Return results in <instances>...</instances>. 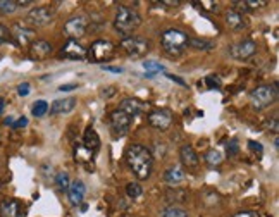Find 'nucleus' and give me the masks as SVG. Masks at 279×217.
I'll list each match as a JSON object with an SVG mask.
<instances>
[{
    "label": "nucleus",
    "instance_id": "obj_1",
    "mask_svg": "<svg viewBox=\"0 0 279 217\" xmlns=\"http://www.w3.org/2000/svg\"><path fill=\"white\" fill-rule=\"evenodd\" d=\"M126 164L133 171V174L140 181L150 178L152 174V166H154V155L148 148L143 147L140 143L130 145L126 150Z\"/></svg>",
    "mask_w": 279,
    "mask_h": 217
},
{
    "label": "nucleus",
    "instance_id": "obj_2",
    "mask_svg": "<svg viewBox=\"0 0 279 217\" xmlns=\"http://www.w3.org/2000/svg\"><path fill=\"white\" fill-rule=\"evenodd\" d=\"M141 25V16L138 11L133 7L127 6H119L116 11V17H114V28L116 31L122 35L124 38L127 36H133V31Z\"/></svg>",
    "mask_w": 279,
    "mask_h": 217
},
{
    "label": "nucleus",
    "instance_id": "obj_3",
    "mask_svg": "<svg viewBox=\"0 0 279 217\" xmlns=\"http://www.w3.org/2000/svg\"><path fill=\"white\" fill-rule=\"evenodd\" d=\"M160 44H162V49L169 57H179L188 49L190 38H188V35L184 31L176 30V28H169L160 36Z\"/></svg>",
    "mask_w": 279,
    "mask_h": 217
},
{
    "label": "nucleus",
    "instance_id": "obj_4",
    "mask_svg": "<svg viewBox=\"0 0 279 217\" xmlns=\"http://www.w3.org/2000/svg\"><path fill=\"white\" fill-rule=\"evenodd\" d=\"M277 98V90L276 84H260L250 93V102L252 107L257 111H264V108L271 107Z\"/></svg>",
    "mask_w": 279,
    "mask_h": 217
},
{
    "label": "nucleus",
    "instance_id": "obj_5",
    "mask_svg": "<svg viewBox=\"0 0 279 217\" xmlns=\"http://www.w3.org/2000/svg\"><path fill=\"white\" fill-rule=\"evenodd\" d=\"M114 55H116V47L109 40L93 41L92 47L87 50V57L90 59V62H95V64L109 62Z\"/></svg>",
    "mask_w": 279,
    "mask_h": 217
},
{
    "label": "nucleus",
    "instance_id": "obj_6",
    "mask_svg": "<svg viewBox=\"0 0 279 217\" xmlns=\"http://www.w3.org/2000/svg\"><path fill=\"white\" fill-rule=\"evenodd\" d=\"M122 52L131 59H141L150 52V41L141 36H127L121 41Z\"/></svg>",
    "mask_w": 279,
    "mask_h": 217
},
{
    "label": "nucleus",
    "instance_id": "obj_7",
    "mask_svg": "<svg viewBox=\"0 0 279 217\" xmlns=\"http://www.w3.org/2000/svg\"><path fill=\"white\" fill-rule=\"evenodd\" d=\"M54 16H55V11L54 7L50 6H40V7H35L31 9L30 12L26 14L25 17V25L28 28H41V26H47L54 21Z\"/></svg>",
    "mask_w": 279,
    "mask_h": 217
},
{
    "label": "nucleus",
    "instance_id": "obj_8",
    "mask_svg": "<svg viewBox=\"0 0 279 217\" xmlns=\"http://www.w3.org/2000/svg\"><path fill=\"white\" fill-rule=\"evenodd\" d=\"M64 31L66 35L69 36V40H78L81 36L87 35L88 31V21L87 17L83 16H74V17H69L64 25Z\"/></svg>",
    "mask_w": 279,
    "mask_h": 217
},
{
    "label": "nucleus",
    "instance_id": "obj_9",
    "mask_svg": "<svg viewBox=\"0 0 279 217\" xmlns=\"http://www.w3.org/2000/svg\"><path fill=\"white\" fill-rule=\"evenodd\" d=\"M131 117L124 114L122 111H114L111 112V116H109V126H111V129L114 131L116 136H122L126 135L127 131H130V126H131Z\"/></svg>",
    "mask_w": 279,
    "mask_h": 217
},
{
    "label": "nucleus",
    "instance_id": "obj_10",
    "mask_svg": "<svg viewBox=\"0 0 279 217\" xmlns=\"http://www.w3.org/2000/svg\"><path fill=\"white\" fill-rule=\"evenodd\" d=\"M150 126H154L159 131H167L173 124V114L167 108H155L148 114Z\"/></svg>",
    "mask_w": 279,
    "mask_h": 217
},
{
    "label": "nucleus",
    "instance_id": "obj_11",
    "mask_svg": "<svg viewBox=\"0 0 279 217\" xmlns=\"http://www.w3.org/2000/svg\"><path fill=\"white\" fill-rule=\"evenodd\" d=\"M0 217H25V207L16 198H4L0 202Z\"/></svg>",
    "mask_w": 279,
    "mask_h": 217
},
{
    "label": "nucleus",
    "instance_id": "obj_12",
    "mask_svg": "<svg viewBox=\"0 0 279 217\" xmlns=\"http://www.w3.org/2000/svg\"><path fill=\"white\" fill-rule=\"evenodd\" d=\"M257 52V44L253 40H243V41H238L236 45H233L229 49V54L233 55L234 59L238 60H245Z\"/></svg>",
    "mask_w": 279,
    "mask_h": 217
},
{
    "label": "nucleus",
    "instance_id": "obj_13",
    "mask_svg": "<svg viewBox=\"0 0 279 217\" xmlns=\"http://www.w3.org/2000/svg\"><path fill=\"white\" fill-rule=\"evenodd\" d=\"M11 36L17 41V45L30 47V44L33 41V36H35V30L28 28L26 25H14L11 30Z\"/></svg>",
    "mask_w": 279,
    "mask_h": 217
},
{
    "label": "nucleus",
    "instance_id": "obj_14",
    "mask_svg": "<svg viewBox=\"0 0 279 217\" xmlns=\"http://www.w3.org/2000/svg\"><path fill=\"white\" fill-rule=\"evenodd\" d=\"M52 50L54 49L47 40H33L30 44V59L45 60L47 57H50Z\"/></svg>",
    "mask_w": 279,
    "mask_h": 217
},
{
    "label": "nucleus",
    "instance_id": "obj_15",
    "mask_svg": "<svg viewBox=\"0 0 279 217\" xmlns=\"http://www.w3.org/2000/svg\"><path fill=\"white\" fill-rule=\"evenodd\" d=\"M60 55L66 59H73V60H81L87 57V49L79 44L78 40H68V44L62 47Z\"/></svg>",
    "mask_w": 279,
    "mask_h": 217
},
{
    "label": "nucleus",
    "instance_id": "obj_16",
    "mask_svg": "<svg viewBox=\"0 0 279 217\" xmlns=\"http://www.w3.org/2000/svg\"><path fill=\"white\" fill-rule=\"evenodd\" d=\"M119 111H122L124 114H127L131 119H133V117L143 114L146 111V103L138 100V98H124L119 105Z\"/></svg>",
    "mask_w": 279,
    "mask_h": 217
},
{
    "label": "nucleus",
    "instance_id": "obj_17",
    "mask_svg": "<svg viewBox=\"0 0 279 217\" xmlns=\"http://www.w3.org/2000/svg\"><path fill=\"white\" fill-rule=\"evenodd\" d=\"M179 159H181L183 166L188 169L197 167L200 164V157H198V154L195 152V148L191 145H183L181 150H179Z\"/></svg>",
    "mask_w": 279,
    "mask_h": 217
},
{
    "label": "nucleus",
    "instance_id": "obj_18",
    "mask_svg": "<svg viewBox=\"0 0 279 217\" xmlns=\"http://www.w3.org/2000/svg\"><path fill=\"white\" fill-rule=\"evenodd\" d=\"M84 193H87V188H84L83 181H79V179H76V181H73L68 188V195H69V202L71 205H79L83 202L84 198Z\"/></svg>",
    "mask_w": 279,
    "mask_h": 217
},
{
    "label": "nucleus",
    "instance_id": "obj_19",
    "mask_svg": "<svg viewBox=\"0 0 279 217\" xmlns=\"http://www.w3.org/2000/svg\"><path fill=\"white\" fill-rule=\"evenodd\" d=\"M76 107V98L69 97V98H62V100H55L50 107V114L57 116V114H68V112L74 111Z\"/></svg>",
    "mask_w": 279,
    "mask_h": 217
},
{
    "label": "nucleus",
    "instance_id": "obj_20",
    "mask_svg": "<svg viewBox=\"0 0 279 217\" xmlns=\"http://www.w3.org/2000/svg\"><path fill=\"white\" fill-rule=\"evenodd\" d=\"M83 147L92 150L93 154H95L98 147H100V136H98V133L92 128V126L87 128V131H84V135H83Z\"/></svg>",
    "mask_w": 279,
    "mask_h": 217
},
{
    "label": "nucleus",
    "instance_id": "obj_21",
    "mask_svg": "<svg viewBox=\"0 0 279 217\" xmlns=\"http://www.w3.org/2000/svg\"><path fill=\"white\" fill-rule=\"evenodd\" d=\"M224 19H226V25H228L231 30H234V31H240V30H243V28L247 26L243 14H240L236 11H228V12H226V16H224Z\"/></svg>",
    "mask_w": 279,
    "mask_h": 217
},
{
    "label": "nucleus",
    "instance_id": "obj_22",
    "mask_svg": "<svg viewBox=\"0 0 279 217\" xmlns=\"http://www.w3.org/2000/svg\"><path fill=\"white\" fill-rule=\"evenodd\" d=\"M184 178H186V172H184V169L181 166H171L164 174V179L167 185H178Z\"/></svg>",
    "mask_w": 279,
    "mask_h": 217
},
{
    "label": "nucleus",
    "instance_id": "obj_23",
    "mask_svg": "<svg viewBox=\"0 0 279 217\" xmlns=\"http://www.w3.org/2000/svg\"><path fill=\"white\" fill-rule=\"evenodd\" d=\"M165 198H167V202H171V204H181V202H186L188 191L179 190L178 186H171L167 190V193H165Z\"/></svg>",
    "mask_w": 279,
    "mask_h": 217
},
{
    "label": "nucleus",
    "instance_id": "obj_24",
    "mask_svg": "<svg viewBox=\"0 0 279 217\" xmlns=\"http://www.w3.org/2000/svg\"><path fill=\"white\" fill-rule=\"evenodd\" d=\"M74 157H76L78 162L87 164V162H90V160H92L93 152H92V150H88V148H84L83 143H78L76 147H74Z\"/></svg>",
    "mask_w": 279,
    "mask_h": 217
},
{
    "label": "nucleus",
    "instance_id": "obj_25",
    "mask_svg": "<svg viewBox=\"0 0 279 217\" xmlns=\"http://www.w3.org/2000/svg\"><path fill=\"white\" fill-rule=\"evenodd\" d=\"M203 159H205V162L209 167H217V166H221V162H222V154L219 152V150L212 148L203 155Z\"/></svg>",
    "mask_w": 279,
    "mask_h": 217
},
{
    "label": "nucleus",
    "instance_id": "obj_26",
    "mask_svg": "<svg viewBox=\"0 0 279 217\" xmlns=\"http://www.w3.org/2000/svg\"><path fill=\"white\" fill-rule=\"evenodd\" d=\"M160 214H162V217H188V212L184 209H181V207H178V205L165 207Z\"/></svg>",
    "mask_w": 279,
    "mask_h": 217
},
{
    "label": "nucleus",
    "instance_id": "obj_27",
    "mask_svg": "<svg viewBox=\"0 0 279 217\" xmlns=\"http://www.w3.org/2000/svg\"><path fill=\"white\" fill-rule=\"evenodd\" d=\"M49 112V103L45 100H36L31 107V114L35 117H44Z\"/></svg>",
    "mask_w": 279,
    "mask_h": 217
},
{
    "label": "nucleus",
    "instance_id": "obj_28",
    "mask_svg": "<svg viewBox=\"0 0 279 217\" xmlns=\"http://www.w3.org/2000/svg\"><path fill=\"white\" fill-rule=\"evenodd\" d=\"M188 45H191L193 49H197V50H212V49H214V41L200 40V38H191Z\"/></svg>",
    "mask_w": 279,
    "mask_h": 217
},
{
    "label": "nucleus",
    "instance_id": "obj_29",
    "mask_svg": "<svg viewBox=\"0 0 279 217\" xmlns=\"http://www.w3.org/2000/svg\"><path fill=\"white\" fill-rule=\"evenodd\" d=\"M55 183H57V186H59V190H62V191H68V188L71 185V179H69V174L68 172H59L57 176H55Z\"/></svg>",
    "mask_w": 279,
    "mask_h": 217
},
{
    "label": "nucleus",
    "instance_id": "obj_30",
    "mask_svg": "<svg viewBox=\"0 0 279 217\" xmlns=\"http://www.w3.org/2000/svg\"><path fill=\"white\" fill-rule=\"evenodd\" d=\"M141 191H143V188L140 186V183H127L126 185V195L133 198V200L141 195Z\"/></svg>",
    "mask_w": 279,
    "mask_h": 217
},
{
    "label": "nucleus",
    "instance_id": "obj_31",
    "mask_svg": "<svg viewBox=\"0 0 279 217\" xmlns=\"http://www.w3.org/2000/svg\"><path fill=\"white\" fill-rule=\"evenodd\" d=\"M17 11V2L14 0H0V12L2 14H12Z\"/></svg>",
    "mask_w": 279,
    "mask_h": 217
},
{
    "label": "nucleus",
    "instance_id": "obj_32",
    "mask_svg": "<svg viewBox=\"0 0 279 217\" xmlns=\"http://www.w3.org/2000/svg\"><path fill=\"white\" fill-rule=\"evenodd\" d=\"M143 68H145L146 73H154V74H157V73H160V71H164V66L159 64V62H155V60H146V62H143Z\"/></svg>",
    "mask_w": 279,
    "mask_h": 217
},
{
    "label": "nucleus",
    "instance_id": "obj_33",
    "mask_svg": "<svg viewBox=\"0 0 279 217\" xmlns=\"http://www.w3.org/2000/svg\"><path fill=\"white\" fill-rule=\"evenodd\" d=\"M245 6L248 11H255V9H262L267 6L266 0H245Z\"/></svg>",
    "mask_w": 279,
    "mask_h": 217
},
{
    "label": "nucleus",
    "instance_id": "obj_34",
    "mask_svg": "<svg viewBox=\"0 0 279 217\" xmlns=\"http://www.w3.org/2000/svg\"><path fill=\"white\" fill-rule=\"evenodd\" d=\"M12 40L11 36V30H9L7 26L0 25V44H9V41Z\"/></svg>",
    "mask_w": 279,
    "mask_h": 217
},
{
    "label": "nucleus",
    "instance_id": "obj_35",
    "mask_svg": "<svg viewBox=\"0 0 279 217\" xmlns=\"http://www.w3.org/2000/svg\"><path fill=\"white\" fill-rule=\"evenodd\" d=\"M205 83H207V86H209V90H219L221 88V79L214 76V74H212V76H207Z\"/></svg>",
    "mask_w": 279,
    "mask_h": 217
},
{
    "label": "nucleus",
    "instance_id": "obj_36",
    "mask_svg": "<svg viewBox=\"0 0 279 217\" xmlns=\"http://www.w3.org/2000/svg\"><path fill=\"white\" fill-rule=\"evenodd\" d=\"M238 152H240V147H238V140L233 138V140H231L229 143H228V155H229V157H233V155H236Z\"/></svg>",
    "mask_w": 279,
    "mask_h": 217
},
{
    "label": "nucleus",
    "instance_id": "obj_37",
    "mask_svg": "<svg viewBox=\"0 0 279 217\" xmlns=\"http://www.w3.org/2000/svg\"><path fill=\"white\" fill-rule=\"evenodd\" d=\"M30 92H31V84L30 83H21L19 86H17V93H19L21 97L30 95Z\"/></svg>",
    "mask_w": 279,
    "mask_h": 217
},
{
    "label": "nucleus",
    "instance_id": "obj_38",
    "mask_svg": "<svg viewBox=\"0 0 279 217\" xmlns=\"http://www.w3.org/2000/svg\"><path fill=\"white\" fill-rule=\"evenodd\" d=\"M248 147H250V150H252V152H257V154H262V145L259 143V141H253V140H250L248 141Z\"/></svg>",
    "mask_w": 279,
    "mask_h": 217
},
{
    "label": "nucleus",
    "instance_id": "obj_39",
    "mask_svg": "<svg viewBox=\"0 0 279 217\" xmlns=\"http://www.w3.org/2000/svg\"><path fill=\"white\" fill-rule=\"evenodd\" d=\"M233 217H259V214L253 210H241L238 214H234Z\"/></svg>",
    "mask_w": 279,
    "mask_h": 217
},
{
    "label": "nucleus",
    "instance_id": "obj_40",
    "mask_svg": "<svg viewBox=\"0 0 279 217\" xmlns=\"http://www.w3.org/2000/svg\"><path fill=\"white\" fill-rule=\"evenodd\" d=\"M25 126H28V119L26 117H21V119H17V121H14V124H12V128H25Z\"/></svg>",
    "mask_w": 279,
    "mask_h": 217
},
{
    "label": "nucleus",
    "instance_id": "obj_41",
    "mask_svg": "<svg viewBox=\"0 0 279 217\" xmlns=\"http://www.w3.org/2000/svg\"><path fill=\"white\" fill-rule=\"evenodd\" d=\"M171 81H174V83H178V84H181V86H186V81L184 79H181V78H178V76H174V74H165Z\"/></svg>",
    "mask_w": 279,
    "mask_h": 217
},
{
    "label": "nucleus",
    "instance_id": "obj_42",
    "mask_svg": "<svg viewBox=\"0 0 279 217\" xmlns=\"http://www.w3.org/2000/svg\"><path fill=\"white\" fill-rule=\"evenodd\" d=\"M78 88V84H74V83H69V84H62V86L59 88V92H71V90H76Z\"/></svg>",
    "mask_w": 279,
    "mask_h": 217
},
{
    "label": "nucleus",
    "instance_id": "obj_43",
    "mask_svg": "<svg viewBox=\"0 0 279 217\" xmlns=\"http://www.w3.org/2000/svg\"><path fill=\"white\" fill-rule=\"evenodd\" d=\"M105 71H111V73H116V74H121L122 73V68H112V66H103Z\"/></svg>",
    "mask_w": 279,
    "mask_h": 217
},
{
    "label": "nucleus",
    "instance_id": "obj_44",
    "mask_svg": "<svg viewBox=\"0 0 279 217\" xmlns=\"http://www.w3.org/2000/svg\"><path fill=\"white\" fill-rule=\"evenodd\" d=\"M114 93H116V88H112V86H111V88H107V92H103L102 95H103V97H112Z\"/></svg>",
    "mask_w": 279,
    "mask_h": 217
},
{
    "label": "nucleus",
    "instance_id": "obj_45",
    "mask_svg": "<svg viewBox=\"0 0 279 217\" xmlns=\"http://www.w3.org/2000/svg\"><path fill=\"white\" fill-rule=\"evenodd\" d=\"M4 124L6 126H12L14 124V116H9L6 121H4Z\"/></svg>",
    "mask_w": 279,
    "mask_h": 217
},
{
    "label": "nucleus",
    "instance_id": "obj_46",
    "mask_svg": "<svg viewBox=\"0 0 279 217\" xmlns=\"http://www.w3.org/2000/svg\"><path fill=\"white\" fill-rule=\"evenodd\" d=\"M4 107H6V102H4V100H0V112L4 111Z\"/></svg>",
    "mask_w": 279,
    "mask_h": 217
},
{
    "label": "nucleus",
    "instance_id": "obj_47",
    "mask_svg": "<svg viewBox=\"0 0 279 217\" xmlns=\"http://www.w3.org/2000/svg\"><path fill=\"white\" fill-rule=\"evenodd\" d=\"M0 186H2V185H0Z\"/></svg>",
    "mask_w": 279,
    "mask_h": 217
}]
</instances>
